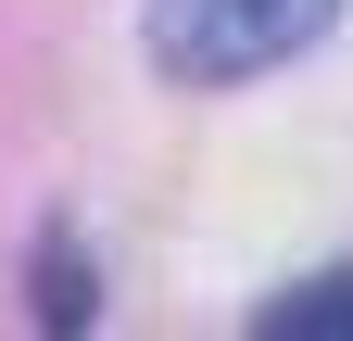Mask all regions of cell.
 Returning a JSON list of instances; mask_svg holds the SVG:
<instances>
[{"label": "cell", "instance_id": "1", "mask_svg": "<svg viewBox=\"0 0 353 341\" xmlns=\"http://www.w3.org/2000/svg\"><path fill=\"white\" fill-rule=\"evenodd\" d=\"M328 13L341 0H152L139 38H152V76H176V89H252L290 51H316Z\"/></svg>", "mask_w": 353, "mask_h": 341}, {"label": "cell", "instance_id": "2", "mask_svg": "<svg viewBox=\"0 0 353 341\" xmlns=\"http://www.w3.org/2000/svg\"><path fill=\"white\" fill-rule=\"evenodd\" d=\"M252 329H265V341H353V266H328V278H290V291H278Z\"/></svg>", "mask_w": 353, "mask_h": 341}, {"label": "cell", "instance_id": "3", "mask_svg": "<svg viewBox=\"0 0 353 341\" xmlns=\"http://www.w3.org/2000/svg\"><path fill=\"white\" fill-rule=\"evenodd\" d=\"M88 316H101V278H88V253L51 228L38 240V329H88Z\"/></svg>", "mask_w": 353, "mask_h": 341}]
</instances>
